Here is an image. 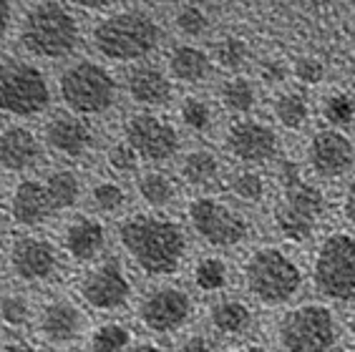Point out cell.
Masks as SVG:
<instances>
[{"instance_id":"obj_22","label":"cell","mask_w":355,"mask_h":352,"mask_svg":"<svg viewBox=\"0 0 355 352\" xmlns=\"http://www.w3.org/2000/svg\"><path fill=\"white\" fill-rule=\"evenodd\" d=\"M123 91L131 103H137L139 111H157L174 98V81L169 78L166 68L144 61L126 71Z\"/></svg>"},{"instance_id":"obj_13","label":"cell","mask_w":355,"mask_h":352,"mask_svg":"<svg viewBox=\"0 0 355 352\" xmlns=\"http://www.w3.org/2000/svg\"><path fill=\"white\" fill-rule=\"evenodd\" d=\"M89 330V312L71 292L51 290L35 299V317L31 332L46 350L63 352L81 345Z\"/></svg>"},{"instance_id":"obj_12","label":"cell","mask_w":355,"mask_h":352,"mask_svg":"<svg viewBox=\"0 0 355 352\" xmlns=\"http://www.w3.org/2000/svg\"><path fill=\"white\" fill-rule=\"evenodd\" d=\"M134 317L151 337H171L189 330L197 317V299L189 287L162 279L149 285L134 302Z\"/></svg>"},{"instance_id":"obj_19","label":"cell","mask_w":355,"mask_h":352,"mask_svg":"<svg viewBox=\"0 0 355 352\" xmlns=\"http://www.w3.org/2000/svg\"><path fill=\"white\" fill-rule=\"evenodd\" d=\"M41 134L21 121L0 126V171L13 176H31L46 159Z\"/></svg>"},{"instance_id":"obj_10","label":"cell","mask_w":355,"mask_h":352,"mask_svg":"<svg viewBox=\"0 0 355 352\" xmlns=\"http://www.w3.org/2000/svg\"><path fill=\"white\" fill-rule=\"evenodd\" d=\"M187 229L212 252H232L252 237V222L245 211L214 194H197L187 202Z\"/></svg>"},{"instance_id":"obj_38","label":"cell","mask_w":355,"mask_h":352,"mask_svg":"<svg viewBox=\"0 0 355 352\" xmlns=\"http://www.w3.org/2000/svg\"><path fill=\"white\" fill-rule=\"evenodd\" d=\"M103 159H106V166L114 176H137L141 171V159L123 139L111 141L103 151Z\"/></svg>"},{"instance_id":"obj_24","label":"cell","mask_w":355,"mask_h":352,"mask_svg":"<svg viewBox=\"0 0 355 352\" xmlns=\"http://www.w3.org/2000/svg\"><path fill=\"white\" fill-rule=\"evenodd\" d=\"M222 176H225L222 159L209 146H194L179 159V179L199 194H209V189L222 182Z\"/></svg>"},{"instance_id":"obj_5","label":"cell","mask_w":355,"mask_h":352,"mask_svg":"<svg viewBox=\"0 0 355 352\" xmlns=\"http://www.w3.org/2000/svg\"><path fill=\"white\" fill-rule=\"evenodd\" d=\"M6 277L23 290H48L66 277V257L53 237L43 231H15L3 249Z\"/></svg>"},{"instance_id":"obj_31","label":"cell","mask_w":355,"mask_h":352,"mask_svg":"<svg viewBox=\"0 0 355 352\" xmlns=\"http://www.w3.org/2000/svg\"><path fill=\"white\" fill-rule=\"evenodd\" d=\"M134 330L123 319L106 317L91 325L89 335L83 340L86 352H126L134 345Z\"/></svg>"},{"instance_id":"obj_49","label":"cell","mask_w":355,"mask_h":352,"mask_svg":"<svg viewBox=\"0 0 355 352\" xmlns=\"http://www.w3.org/2000/svg\"><path fill=\"white\" fill-rule=\"evenodd\" d=\"M343 332H345V337L355 345V307L345 315V319H343Z\"/></svg>"},{"instance_id":"obj_43","label":"cell","mask_w":355,"mask_h":352,"mask_svg":"<svg viewBox=\"0 0 355 352\" xmlns=\"http://www.w3.org/2000/svg\"><path fill=\"white\" fill-rule=\"evenodd\" d=\"M0 352H46V347L33 335H8L0 340Z\"/></svg>"},{"instance_id":"obj_18","label":"cell","mask_w":355,"mask_h":352,"mask_svg":"<svg viewBox=\"0 0 355 352\" xmlns=\"http://www.w3.org/2000/svg\"><path fill=\"white\" fill-rule=\"evenodd\" d=\"M305 164L322 182H338L355 166V141L340 129H318L305 143Z\"/></svg>"},{"instance_id":"obj_51","label":"cell","mask_w":355,"mask_h":352,"mask_svg":"<svg viewBox=\"0 0 355 352\" xmlns=\"http://www.w3.org/2000/svg\"><path fill=\"white\" fill-rule=\"evenodd\" d=\"M343 352H355V347H353V350H343Z\"/></svg>"},{"instance_id":"obj_47","label":"cell","mask_w":355,"mask_h":352,"mask_svg":"<svg viewBox=\"0 0 355 352\" xmlns=\"http://www.w3.org/2000/svg\"><path fill=\"white\" fill-rule=\"evenodd\" d=\"M10 217H8V209L6 204H0V242H6L8 237H10Z\"/></svg>"},{"instance_id":"obj_3","label":"cell","mask_w":355,"mask_h":352,"mask_svg":"<svg viewBox=\"0 0 355 352\" xmlns=\"http://www.w3.org/2000/svg\"><path fill=\"white\" fill-rule=\"evenodd\" d=\"M81 21L58 0H38L18 21V43L38 61H66L81 46Z\"/></svg>"},{"instance_id":"obj_37","label":"cell","mask_w":355,"mask_h":352,"mask_svg":"<svg viewBox=\"0 0 355 352\" xmlns=\"http://www.w3.org/2000/svg\"><path fill=\"white\" fill-rule=\"evenodd\" d=\"M320 116L325 126L345 131L355 121V98L348 91H330L320 103Z\"/></svg>"},{"instance_id":"obj_11","label":"cell","mask_w":355,"mask_h":352,"mask_svg":"<svg viewBox=\"0 0 355 352\" xmlns=\"http://www.w3.org/2000/svg\"><path fill=\"white\" fill-rule=\"evenodd\" d=\"M53 88L46 71L23 55H0V114L15 121L43 116L51 109Z\"/></svg>"},{"instance_id":"obj_41","label":"cell","mask_w":355,"mask_h":352,"mask_svg":"<svg viewBox=\"0 0 355 352\" xmlns=\"http://www.w3.org/2000/svg\"><path fill=\"white\" fill-rule=\"evenodd\" d=\"M174 352H222L219 340L209 330H187L177 340Z\"/></svg>"},{"instance_id":"obj_35","label":"cell","mask_w":355,"mask_h":352,"mask_svg":"<svg viewBox=\"0 0 355 352\" xmlns=\"http://www.w3.org/2000/svg\"><path fill=\"white\" fill-rule=\"evenodd\" d=\"M179 123L191 134H209L214 126V106L209 98L197 94H189L179 101Z\"/></svg>"},{"instance_id":"obj_8","label":"cell","mask_w":355,"mask_h":352,"mask_svg":"<svg viewBox=\"0 0 355 352\" xmlns=\"http://www.w3.org/2000/svg\"><path fill=\"white\" fill-rule=\"evenodd\" d=\"M86 312H96L103 317H114L129 310L137 302V282L131 277V267L123 257L106 254L98 262L81 267L71 290Z\"/></svg>"},{"instance_id":"obj_16","label":"cell","mask_w":355,"mask_h":352,"mask_svg":"<svg viewBox=\"0 0 355 352\" xmlns=\"http://www.w3.org/2000/svg\"><path fill=\"white\" fill-rule=\"evenodd\" d=\"M43 146L48 154L66 164H78L89 159L96 149V129L91 118H83L71 111H55L46 118L41 131Z\"/></svg>"},{"instance_id":"obj_27","label":"cell","mask_w":355,"mask_h":352,"mask_svg":"<svg viewBox=\"0 0 355 352\" xmlns=\"http://www.w3.org/2000/svg\"><path fill=\"white\" fill-rule=\"evenodd\" d=\"M35 317V297L23 287H0V330L8 335L31 332Z\"/></svg>"},{"instance_id":"obj_42","label":"cell","mask_w":355,"mask_h":352,"mask_svg":"<svg viewBox=\"0 0 355 352\" xmlns=\"http://www.w3.org/2000/svg\"><path fill=\"white\" fill-rule=\"evenodd\" d=\"M257 73H260V81L265 83V86H282L285 83V78L290 76V68H287L285 61H280V58H265V61L260 63V68H257Z\"/></svg>"},{"instance_id":"obj_33","label":"cell","mask_w":355,"mask_h":352,"mask_svg":"<svg viewBox=\"0 0 355 352\" xmlns=\"http://www.w3.org/2000/svg\"><path fill=\"white\" fill-rule=\"evenodd\" d=\"M89 204L98 217H119L129 206V189L116 176H101L89 186Z\"/></svg>"},{"instance_id":"obj_46","label":"cell","mask_w":355,"mask_h":352,"mask_svg":"<svg viewBox=\"0 0 355 352\" xmlns=\"http://www.w3.org/2000/svg\"><path fill=\"white\" fill-rule=\"evenodd\" d=\"M126 352H171L169 347H164L157 340H134V345Z\"/></svg>"},{"instance_id":"obj_36","label":"cell","mask_w":355,"mask_h":352,"mask_svg":"<svg viewBox=\"0 0 355 352\" xmlns=\"http://www.w3.org/2000/svg\"><path fill=\"white\" fill-rule=\"evenodd\" d=\"M250 61V43L242 35L227 33L217 38L212 48V63L219 68H225L227 73H237L239 68H245Z\"/></svg>"},{"instance_id":"obj_20","label":"cell","mask_w":355,"mask_h":352,"mask_svg":"<svg viewBox=\"0 0 355 352\" xmlns=\"http://www.w3.org/2000/svg\"><path fill=\"white\" fill-rule=\"evenodd\" d=\"M6 209L10 224L18 231H41L55 217L46 186H43V179H38V176H21L10 186Z\"/></svg>"},{"instance_id":"obj_9","label":"cell","mask_w":355,"mask_h":352,"mask_svg":"<svg viewBox=\"0 0 355 352\" xmlns=\"http://www.w3.org/2000/svg\"><path fill=\"white\" fill-rule=\"evenodd\" d=\"M310 282L322 302L355 307V231H328L310 259Z\"/></svg>"},{"instance_id":"obj_45","label":"cell","mask_w":355,"mask_h":352,"mask_svg":"<svg viewBox=\"0 0 355 352\" xmlns=\"http://www.w3.org/2000/svg\"><path fill=\"white\" fill-rule=\"evenodd\" d=\"M15 26V8L10 0H0V41H6Z\"/></svg>"},{"instance_id":"obj_25","label":"cell","mask_w":355,"mask_h":352,"mask_svg":"<svg viewBox=\"0 0 355 352\" xmlns=\"http://www.w3.org/2000/svg\"><path fill=\"white\" fill-rule=\"evenodd\" d=\"M212 55L194 43H179L166 53V73L171 81L199 86L212 76Z\"/></svg>"},{"instance_id":"obj_28","label":"cell","mask_w":355,"mask_h":352,"mask_svg":"<svg viewBox=\"0 0 355 352\" xmlns=\"http://www.w3.org/2000/svg\"><path fill=\"white\" fill-rule=\"evenodd\" d=\"M46 194L51 199L55 214H66L73 211L83 199V179L81 174L71 166H55L41 176Z\"/></svg>"},{"instance_id":"obj_44","label":"cell","mask_w":355,"mask_h":352,"mask_svg":"<svg viewBox=\"0 0 355 352\" xmlns=\"http://www.w3.org/2000/svg\"><path fill=\"white\" fill-rule=\"evenodd\" d=\"M340 214L343 219L353 227L355 231V179L353 182H348V186L343 189V197H340Z\"/></svg>"},{"instance_id":"obj_17","label":"cell","mask_w":355,"mask_h":352,"mask_svg":"<svg viewBox=\"0 0 355 352\" xmlns=\"http://www.w3.org/2000/svg\"><path fill=\"white\" fill-rule=\"evenodd\" d=\"M55 242H58L63 257H66L69 264L89 267V264L106 257V249H109V227H106V222L98 214L76 211V214H71L61 224Z\"/></svg>"},{"instance_id":"obj_7","label":"cell","mask_w":355,"mask_h":352,"mask_svg":"<svg viewBox=\"0 0 355 352\" xmlns=\"http://www.w3.org/2000/svg\"><path fill=\"white\" fill-rule=\"evenodd\" d=\"M55 94L66 111L78 114L83 118H98L116 109L119 78L109 66L91 58H81L63 68L55 78Z\"/></svg>"},{"instance_id":"obj_4","label":"cell","mask_w":355,"mask_h":352,"mask_svg":"<svg viewBox=\"0 0 355 352\" xmlns=\"http://www.w3.org/2000/svg\"><path fill=\"white\" fill-rule=\"evenodd\" d=\"M96 53L111 63H144L162 43V26L149 10L119 8L98 18L91 30Z\"/></svg>"},{"instance_id":"obj_32","label":"cell","mask_w":355,"mask_h":352,"mask_svg":"<svg viewBox=\"0 0 355 352\" xmlns=\"http://www.w3.org/2000/svg\"><path fill=\"white\" fill-rule=\"evenodd\" d=\"M227 194L234 199L237 204H245V206H257L267 199V191H270V182L260 169H252V166H239V169L230 171L225 179Z\"/></svg>"},{"instance_id":"obj_2","label":"cell","mask_w":355,"mask_h":352,"mask_svg":"<svg viewBox=\"0 0 355 352\" xmlns=\"http://www.w3.org/2000/svg\"><path fill=\"white\" fill-rule=\"evenodd\" d=\"M239 285L245 297L265 310H285L295 305L305 287L300 262L277 244H257L239 262Z\"/></svg>"},{"instance_id":"obj_30","label":"cell","mask_w":355,"mask_h":352,"mask_svg":"<svg viewBox=\"0 0 355 352\" xmlns=\"http://www.w3.org/2000/svg\"><path fill=\"white\" fill-rule=\"evenodd\" d=\"M272 116L282 129L302 131L313 118V103L300 88H282L272 98Z\"/></svg>"},{"instance_id":"obj_15","label":"cell","mask_w":355,"mask_h":352,"mask_svg":"<svg viewBox=\"0 0 355 352\" xmlns=\"http://www.w3.org/2000/svg\"><path fill=\"white\" fill-rule=\"evenodd\" d=\"M222 146L239 166L260 169L280 156L282 141L272 123L254 118V116H242L225 129Z\"/></svg>"},{"instance_id":"obj_26","label":"cell","mask_w":355,"mask_h":352,"mask_svg":"<svg viewBox=\"0 0 355 352\" xmlns=\"http://www.w3.org/2000/svg\"><path fill=\"white\" fill-rule=\"evenodd\" d=\"M134 189L146 211H164L179 199V179L159 166H151L139 171Z\"/></svg>"},{"instance_id":"obj_34","label":"cell","mask_w":355,"mask_h":352,"mask_svg":"<svg viewBox=\"0 0 355 352\" xmlns=\"http://www.w3.org/2000/svg\"><path fill=\"white\" fill-rule=\"evenodd\" d=\"M272 229L287 244H308L318 231V222L305 214L287 209L282 204H275L272 209Z\"/></svg>"},{"instance_id":"obj_50","label":"cell","mask_w":355,"mask_h":352,"mask_svg":"<svg viewBox=\"0 0 355 352\" xmlns=\"http://www.w3.org/2000/svg\"><path fill=\"white\" fill-rule=\"evenodd\" d=\"M3 279H6V262H3V254H0V287H3Z\"/></svg>"},{"instance_id":"obj_23","label":"cell","mask_w":355,"mask_h":352,"mask_svg":"<svg viewBox=\"0 0 355 352\" xmlns=\"http://www.w3.org/2000/svg\"><path fill=\"white\" fill-rule=\"evenodd\" d=\"M232 264L230 259L222 257L219 252H207L199 254L194 262L189 264V282L191 292L205 294V297H219L227 294L232 287Z\"/></svg>"},{"instance_id":"obj_21","label":"cell","mask_w":355,"mask_h":352,"mask_svg":"<svg viewBox=\"0 0 355 352\" xmlns=\"http://www.w3.org/2000/svg\"><path fill=\"white\" fill-rule=\"evenodd\" d=\"M205 319L207 330L217 340H245L252 332L257 315L250 299L227 292L207 302Z\"/></svg>"},{"instance_id":"obj_40","label":"cell","mask_w":355,"mask_h":352,"mask_svg":"<svg viewBox=\"0 0 355 352\" xmlns=\"http://www.w3.org/2000/svg\"><path fill=\"white\" fill-rule=\"evenodd\" d=\"M290 73L300 86H318L325 78V63L318 55H300L290 66Z\"/></svg>"},{"instance_id":"obj_14","label":"cell","mask_w":355,"mask_h":352,"mask_svg":"<svg viewBox=\"0 0 355 352\" xmlns=\"http://www.w3.org/2000/svg\"><path fill=\"white\" fill-rule=\"evenodd\" d=\"M121 139L137 151L141 164L151 166L171 161L182 151L177 123L157 111H134L126 116L121 123Z\"/></svg>"},{"instance_id":"obj_1","label":"cell","mask_w":355,"mask_h":352,"mask_svg":"<svg viewBox=\"0 0 355 352\" xmlns=\"http://www.w3.org/2000/svg\"><path fill=\"white\" fill-rule=\"evenodd\" d=\"M123 262L144 277L162 282L177 277L189 262V231L164 211H134L116 224Z\"/></svg>"},{"instance_id":"obj_6","label":"cell","mask_w":355,"mask_h":352,"mask_svg":"<svg viewBox=\"0 0 355 352\" xmlns=\"http://www.w3.org/2000/svg\"><path fill=\"white\" fill-rule=\"evenodd\" d=\"M340 332V319L328 302H295L275 319V352H335Z\"/></svg>"},{"instance_id":"obj_39","label":"cell","mask_w":355,"mask_h":352,"mask_svg":"<svg viewBox=\"0 0 355 352\" xmlns=\"http://www.w3.org/2000/svg\"><path fill=\"white\" fill-rule=\"evenodd\" d=\"M209 26H212L209 13L202 6H194V3L179 6L177 13H174V28L184 38H202L209 30Z\"/></svg>"},{"instance_id":"obj_48","label":"cell","mask_w":355,"mask_h":352,"mask_svg":"<svg viewBox=\"0 0 355 352\" xmlns=\"http://www.w3.org/2000/svg\"><path fill=\"white\" fill-rule=\"evenodd\" d=\"M234 352H275L270 345H265V342H254V340H245L242 345L237 347Z\"/></svg>"},{"instance_id":"obj_29","label":"cell","mask_w":355,"mask_h":352,"mask_svg":"<svg viewBox=\"0 0 355 352\" xmlns=\"http://www.w3.org/2000/svg\"><path fill=\"white\" fill-rule=\"evenodd\" d=\"M217 101L227 114H232L234 118H242V116H250L254 111V106L260 101V94H257V86H254L252 78H247L242 73H230L225 81L219 83Z\"/></svg>"}]
</instances>
